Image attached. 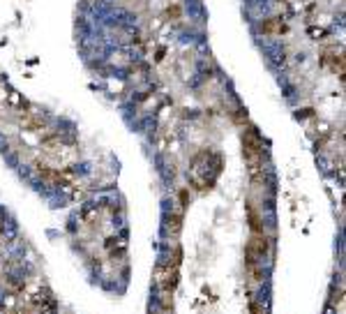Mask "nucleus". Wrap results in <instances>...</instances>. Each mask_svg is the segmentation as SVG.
<instances>
[{
	"label": "nucleus",
	"mask_w": 346,
	"mask_h": 314,
	"mask_svg": "<svg viewBox=\"0 0 346 314\" xmlns=\"http://www.w3.org/2000/svg\"><path fill=\"white\" fill-rule=\"evenodd\" d=\"M221 171V160L219 155L210 150H203L198 157H194L192 162V183L196 185L198 189H208L212 187V183L217 180V173Z\"/></svg>",
	"instance_id": "1"
},
{
	"label": "nucleus",
	"mask_w": 346,
	"mask_h": 314,
	"mask_svg": "<svg viewBox=\"0 0 346 314\" xmlns=\"http://www.w3.org/2000/svg\"><path fill=\"white\" fill-rule=\"evenodd\" d=\"M178 266H180V252H175L173 261L169 259V261L161 263L155 270V282H157V289L161 291V296H169L175 289V284H178Z\"/></svg>",
	"instance_id": "2"
},
{
	"label": "nucleus",
	"mask_w": 346,
	"mask_h": 314,
	"mask_svg": "<svg viewBox=\"0 0 346 314\" xmlns=\"http://www.w3.org/2000/svg\"><path fill=\"white\" fill-rule=\"evenodd\" d=\"M166 224H169V233H180V224H182V208H178V210H173L169 215V220H166Z\"/></svg>",
	"instance_id": "3"
}]
</instances>
